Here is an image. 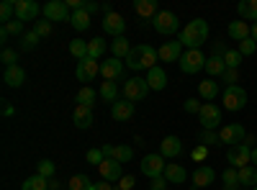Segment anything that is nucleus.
Returning a JSON list of instances; mask_svg holds the SVG:
<instances>
[{
  "mask_svg": "<svg viewBox=\"0 0 257 190\" xmlns=\"http://www.w3.org/2000/svg\"><path fill=\"white\" fill-rule=\"evenodd\" d=\"M206 41H208V21H203V18H193L180 31V44L188 49H201Z\"/></svg>",
  "mask_w": 257,
  "mask_h": 190,
  "instance_id": "1",
  "label": "nucleus"
},
{
  "mask_svg": "<svg viewBox=\"0 0 257 190\" xmlns=\"http://www.w3.org/2000/svg\"><path fill=\"white\" fill-rule=\"evenodd\" d=\"M157 49H152L149 44H139V47H132V52H128L126 57V67H132V70H152L157 67Z\"/></svg>",
  "mask_w": 257,
  "mask_h": 190,
  "instance_id": "2",
  "label": "nucleus"
},
{
  "mask_svg": "<svg viewBox=\"0 0 257 190\" xmlns=\"http://www.w3.org/2000/svg\"><path fill=\"white\" fill-rule=\"evenodd\" d=\"M206 59L208 57H203V52L201 49H188V52H183V57H180V70L185 72V75H196V72H201V70H206Z\"/></svg>",
  "mask_w": 257,
  "mask_h": 190,
  "instance_id": "3",
  "label": "nucleus"
},
{
  "mask_svg": "<svg viewBox=\"0 0 257 190\" xmlns=\"http://www.w3.org/2000/svg\"><path fill=\"white\" fill-rule=\"evenodd\" d=\"M149 93V82L147 77H132L123 82V100H132V103H139L144 100Z\"/></svg>",
  "mask_w": 257,
  "mask_h": 190,
  "instance_id": "4",
  "label": "nucleus"
},
{
  "mask_svg": "<svg viewBox=\"0 0 257 190\" xmlns=\"http://www.w3.org/2000/svg\"><path fill=\"white\" fill-rule=\"evenodd\" d=\"M198 118H201L203 131H216L219 126H221V108H219L216 103H203Z\"/></svg>",
  "mask_w": 257,
  "mask_h": 190,
  "instance_id": "5",
  "label": "nucleus"
},
{
  "mask_svg": "<svg viewBox=\"0 0 257 190\" xmlns=\"http://www.w3.org/2000/svg\"><path fill=\"white\" fill-rule=\"evenodd\" d=\"M152 26H155L157 34L170 36V34H175V31L180 29V21H178V16H175L173 11H160V13L152 18Z\"/></svg>",
  "mask_w": 257,
  "mask_h": 190,
  "instance_id": "6",
  "label": "nucleus"
},
{
  "mask_svg": "<svg viewBox=\"0 0 257 190\" xmlns=\"http://www.w3.org/2000/svg\"><path fill=\"white\" fill-rule=\"evenodd\" d=\"M226 162L234 167V170H242V167L252 164V149H249L247 144L229 146V149H226Z\"/></svg>",
  "mask_w": 257,
  "mask_h": 190,
  "instance_id": "7",
  "label": "nucleus"
},
{
  "mask_svg": "<svg viewBox=\"0 0 257 190\" xmlns=\"http://www.w3.org/2000/svg\"><path fill=\"white\" fill-rule=\"evenodd\" d=\"M247 105V93L242 85H229L224 88V108L226 111H242Z\"/></svg>",
  "mask_w": 257,
  "mask_h": 190,
  "instance_id": "8",
  "label": "nucleus"
},
{
  "mask_svg": "<svg viewBox=\"0 0 257 190\" xmlns=\"http://www.w3.org/2000/svg\"><path fill=\"white\" fill-rule=\"evenodd\" d=\"M247 139V131L242 123H226L224 129L219 131V141L221 144H229V146H237V144H244Z\"/></svg>",
  "mask_w": 257,
  "mask_h": 190,
  "instance_id": "9",
  "label": "nucleus"
},
{
  "mask_svg": "<svg viewBox=\"0 0 257 190\" xmlns=\"http://www.w3.org/2000/svg\"><path fill=\"white\" fill-rule=\"evenodd\" d=\"M165 167H167V162H165V157L157 152V154H147L144 159H142V172L152 180V177H160V175H165Z\"/></svg>",
  "mask_w": 257,
  "mask_h": 190,
  "instance_id": "10",
  "label": "nucleus"
},
{
  "mask_svg": "<svg viewBox=\"0 0 257 190\" xmlns=\"http://www.w3.org/2000/svg\"><path fill=\"white\" fill-rule=\"evenodd\" d=\"M16 3V18L24 24V21H36L39 13H44V8H39L36 0H13Z\"/></svg>",
  "mask_w": 257,
  "mask_h": 190,
  "instance_id": "11",
  "label": "nucleus"
},
{
  "mask_svg": "<svg viewBox=\"0 0 257 190\" xmlns=\"http://www.w3.org/2000/svg\"><path fill=\"white\" fill-rule=\"evenodd\" d=\"M98 172H100V177H103V180H108V182H118V180L123 177V164H121V162H116V159H111V157H105V159L98 164Z\"/></svg>",
  "mask_w": 257,
  "mask_h": 190,
  "instance_id": "12",
  "label": "nucleus"
},
{
  "mask_svg": "<svg viewBox=\"0 0 257 190\" xmlns=\"http://www.w3.org/2000/svg\"><path fill=\"white\" fill-rule=\"evenodd\" d=\"M77 80L80 82H90V80H95L98 75H100V59H93V57H88V59H82V62H77Z\"/></svg>",
  "mask_w": 257,
  "mask_h": 190,
  "instance_id": "13",
  "label": "nucleus"
},
{
  "mask_svg": "<svg viewBox=\"0 0 257 190\" xmlns=\"http://www.w3.org/2000/svg\"><path fill=\"white\" fill-rule=\"evenodd\" d=\"M44 16H47V21H70L72 18V13H70V8L64 6V0H49V3L44 6Z\"/></svg>",
  "mask_w": 257,
  "mask_h": 190,
  "instance_id": "14",
  "label": "nucleus"
},
{
  "mask_svg": "<svg viewBox=\"0 0 257 190\" xmlns=\"http://www.w3.org/2000/svg\"><path fill=\"white\" fill-rule=\"evenodd\" d=\"M121 75H123V62H121V59L111 57V59L100 62V77H103V80H111V82H116Z\"/></svg>",
  "mask_w": 257,
  "mask_h": 190,
  "instance_id": "15",
  "label": "nucleus"
},
{
  "mask_svg": "<svg viewBox=\"0 0 257 190\" xmlns=\"http://www.w3.org/2000/svg\"><path fill=\"white\" fill-rule=\"evenodd\" d=\"M103 31L111 34L113 39H118V36H123V31H126V21H123L118 13L105 16V18H103Z\"/></svg>",
  "mask_w": 257,
  "mask_h": 190,
  "instance_id": "16",
  "label": "nucleus"
},
{
  "mask_svg": "<svg viewBox=\"0 0 257 190\" xmlns=\"http://www.w3.org/2000/svg\"><path fill=\"white\" fill-rule=\"evenodd\" d=\"M180 152H183V141H180V136H165V139H162V144H160V154H162L165 159H175Z\"/></svg>",
  "mask_w": 257,
  "mask_h": 190,
  "instance_id": "17",
  "label": "nucleus"
},
{
  "mask_svg": "<svg viewBox=\"0 0 257 190\" xmlns=\"http://www.w3.org/2000/svg\"><path fill=\"white\" fill-rule=\"evenodd\" d=\"M157 57H160V62H180V57H183V44H180V41H167V44L160 47Z\"/></svg>",
  "mask_w": 257,
  "mask_h": 190,
  "instance_id": "18",
  "label": "nucleus"
},
{
  "mask_svg": "<svg viewBox=\"0 0 257 190\" xmlns=\"http://www.w3.org/2000/svg\"><path fill=\"white\" fill-rule=\"evenodd\" d=\"M213 180H216V172H213V167H208V164L198 167V170L193 172V187H208V185H213Z\"/></svg>",
  "mask_w": 257,
  "mask_h": 190,
  "instance_id": "19",
  "label": "nucleus"
},
{
  "mask_svg": "<svg viewBox=\"0 0 257 190\" xmlns=\"http://www.w3.org/2000/svg\"><path fill=\"white\" fill-rule=\"evenodd\" d=\"M147 82H149V90H165L167 88V72L157 65L147 72Z\"/></svg>",
  "mask_w": 257,
  "mask_h": 190,
  "instance_id": "20",
  "label": "nucleus"
},
{
  "mask_svg": "<svg viewBox=\"0 0 257 190\" xmlns=\"http://www.w3.org/2000/svg\"><path fill=\"white\" fill-rule=\"evenodd\" d=\"M185 177H188V172H185V167H183V164L170 162V164L165 167V180H167L170 185H183Z\"/></svg>",
  "mask_w": 257,
  "mask_h": 190,
  "instance_id": "21",
  "label": "nucleus"
},
{
  "mask_svg": "<svg viewBox=\"0 0 257 190\" xmlns=\"http://www.w3.org/2000/svg\"><path fill=\"white\" fill-rule=\"evenodd\" d=\"M111 116H113L116 121H128V118L134 116V103L121 98L118 103H113V105H111Z\"/></svg>",
  "mask_w": 257,
  "mask_h": 190,
  "instance_id": "22",
  "label": "nucleus"
},
{
  "mask_svg": "<svg viewBox=\"0 0 257 190\" xmlns=\"http://www.w3.org/2000/svg\"><path fill=\"white\" fill-rule=\"evenodd\" d=\"M3 80H6V85L8 88H21L26 82V72H24V67H6V72H3Z\"/></svg>",
  "mask_w": 257,
  "mask_h": 190,
  "instance_id": "23",
  "label": "nucleus"
},
{
  "mask_svg": "<svg viewBox=\"0 0 257 190\" xmlns=\"http://www.w3.org/2000/svg\"><path fill=\"white\" fill-rule=\"evenodd\" d=\"M72 121L77 129H90L93 126V108H85V105H77L75 113H72Z\"/></svg>",
  "mask_w": 257,
  "mask_h": 190,
  "instance_id": "24",
  "label": "nucleus"
},
{
  "mask_svg": "<svg viewBox=\"0 0 257 190\" xmlns=\"http://www.w3.org/2000/svg\"><path fill=\"white\" fill-rule=\"evenodd\" d=\"M198 93H201V98H203L206 103H211L213 98L219 95V82L213 80V77H206V80H201V82H198Z\"/></svg>",
  "mask_w": 257,
  "mask_h": 190,
  "instance_id": "25",
  "label": "nucleus"
},
{
  "mask_svg": "<svg viewBox=\"0 0 257 190\" xmlns=\"http://www.w3.org/2000/svg\"><path fill=\"white\" fill-rule=\"evenodd\" d=\"M229 36L234 41H244V39L252 36V26L244 24V21H231V24H229Z\"/></svg>",
  "mask_w": 257,
  "mask_h": 190,
  "instance_id": "26",
  "label": "nucleus"
},
{
  "mask_svg": "<svg viewBox=\"0 0 257 190\" xmlns=\"http://www.w3.org/2000/svg\"><path fill=\"white\" fill-rule=\"evenodd\" d=\"M134 11H137L139 18H149V21H152V18L160 13V8H157L155 0H137V3H134Z\"/></svg>",
  "mask_w": 257,
  "mask_h": 190,
  "instance_id": "27",
  "label": "nucleus"
},
{
  "mask_svg": "<svg viewBox=\"0 0 257 190\" xmlns=\"http://www.w3.org/2000/svg\"><path fill=\"white\" fill-rule=\"evenodd\" d=\"M206 72H208V77H221L224 72H226V62H224V57H208L206 59Z\"/></svg>",
  "mask_w": 257,
  "mask_h": 190,
  "instance_id": "28",
  "label": "nucleus"
},
{
  "mask_svg": "<svg viewBox=\"0 0 257 190\" xmlns=\"http://www.w3.org/2000/svg\"><path fill=\"white\" fill-rule=\"evenodd\" d=\"M98 95L105 100V103H118V82H111V80H105L103 85H100V90H98Z\"/></svg>",
  "mask_w": 257,
  "mask_h": 190,
  "instance_id": "29",
  "label": "nucleus"
},
{
  "mask_svg": "<svg viewBox=\"0 0 257 190\" xmlns=\"http://www.w3.org/2000/svg\"><path fill=\"white\" fill-rule=\"evenodd\" d=\"M221 182H224V190H239V170H234V167H226L221 172Z\"/></svg>",
  "mask_w": 257,
  "mask_h": 190,
  "instance_id": "30",
  "label": "nucleus"
},
{
  "mask_svg": "<svg viewBox=\"0 0 257 190\" xmlns=\"http://www.w3.org/2000/svg\"><path fill=\"white\" fill-rule=\"evenodd\" d=\"M237 13L244 21H254L257 24V0H242V3L237 6Z\"/></svg>",
  "mask_w": 257,
  "mask_h": 190,
  "instance_id": "31",
  "label": "nucleus"
},
{
  "mask_svg": "<svg viewBox=\"0 0 257 190\" xmlns=\"http://www.w3.org/2000/svg\"><path fill=\"white\" fill-rule=\"evenodd\" d=\"M70 24H72V29H77V31H88L90 29V13L88 11H75L72 13V18H70Z\"/></svg>",
  "mask_w": 257,
  "mask_h": 190,
  "instance_id": "32",
  "label": "nucleus"
},
{
  "mask_svg": "<svg viewBox=\"0 0 257 190\" xmlns=\"http://www.w3.org/2000/svg\"><path fill=\"white\" fill-rule=\"evenodd\" d=\"M111 52H113V57H116V59H126V57H128V52H132V47H128V39H126V36L113 39V41H111Z\"/></svg>",
  "mask_w": 257,
  "mask_h": 190,
  "instance_id": "33",
  "label": "nucleus"
},
{
  "mask_svg": "<svg viewBox=\"0 0 257 190\" xmlns=\"http://www.w3.org/2000/svg\"><path fill=\"white\" fill-rule=\"evenodd\" d=\"M95 100H98V93L93 90V88H80L77 90V105H85V108H93L95 105Z\"/></svg>",
  "mask_w": 257,
  "mask_h": 190,
  "instance_id": "34",
  "label": "nucleus"
},
{
  "mask_svg": "<svg viewBox=\"0 0 257 190\" xmlns=\"http://www.w3.org/2000/svg\"><path fill=\"white\" fill-rule=\"evenodd\" d=\"M111 159H116V162L126 164V162H132V159H134V149H132V146H126V144H118V146H113Z\"/></svg>",
  "mask_w": 257,
  "mask_h": 190,
  "instance_id": "35",
  "label": "nucleus"
},
{
  "mask_svg": "<svg viewBox=\"0 0 257 190\" xmlns=\"http://www.w3.org/2000/svg\"><path fill=\"white\" fill-rule=\"evenodd\" d=\"M21 190H49V180H47V177H41V175H31V177L24 180Z\"/></svg>",
  "mask_w": 257,
  "mask_h": 190,
  "instance_id": "36",
  "label": "nucleus"
},
{
  "mask_svg": "<svg viewBox=\"0 0 257 190\" xmlns=\"http://www.w3.org/2000/svg\"><path fill=\"white\" fill-rule=\"evenodd\" d=\"M239 185L242 187L244 185H249V187L257 185V167L254 164H247V167H242V170H239Z\"/></svg>",
  "mask_w": 257,
  "mask_h": 190,
  "instance_id": "37",
  "label": "nucleus"
},
{
  "mask_svg": "<svg viewBox=\"0 0 257 190\" xmlns=\"http://www.w3.org/2000/svg\"><path fill=\"white\" fill-rule=\"evenodd\" d=\"M70 54H72V57H77V62L88 59V41H82V39L70 41Z\"/></svg>",
  "mask_w": 257,
  "mask_h": 190,
  "instance_id": "38",
  "label": "nucleus"
},
{
  "mask_svg": "<svg viewBox=\"0 0 257 190\" xmlns=\"http://www.w3.org/2000/svg\"><path fill=\"white\" fill-rule=\"evenodd\" d=\"M105 49H108V44H105L103 39H90L88 41V57H93V59H100L105 54Z\"/></svg>",
  "mask_w": 257,
  "mask_h": 190,
  "instance_id": "39",
  "label": "nucleus"
},
{
  "mask_svg": "<svg viewBox=\"0 0 257 190\" xmlns=\"http://www.w3.org/2000/svg\"><path fill=\"white\" fill-rule=\"evenodd\" d=\"M67 185H70V190H93V187H95L88 175H72Z\"/></svg>",
  "mask_w": 257,
  "mask_h": 190,
  "instance_id": "40",
  "label": "nucleus"
},
{
  "mask_svg": "<svg viewBox=\"0 0 257 190\" xmlns=\"http://www.w3.org/2000/svg\"><path fill=\"white\" fill-rule=\"evenodd\" d=\"M13 18H16V3L13 0H3V3H0V21H3V26L11 24Z\"/></svg>",
  "mask_w": 257,
  "mask_h": 190,
  "instance_id": "41",
  "label": "nucleus"
},
{
  "mask_svg": "<svg viewBox=\"0 0 257 190\" xmlns=\"http://www.w3.org/2000/svg\"><path fill=\"white\" fill-rule=\"evenodd\" d=\"M36 175H41V177H54L57 175V164L52 162V159H41L39 164H36Z\"/></svg>",
  "mask_w": 257,
  "mask_h": 190,
  "instance_id": "42",
  "label": "nucleus"
},
{
  "mask_svg": "<svg viewBox=\"0 0 257 190\" xmlns=\"http://www.w3.org/2000/svg\"><path fill=\"white\" fill-rule=\"evenodd\" d=\"M39 41H41V39H39L36 31H26L24 36H21V49H24V52H31V49L39 44Z\"/></svg>",
  "mask_w": 257,
  "mask_h": 190,
  "instance_id": "43",
  "label": "nucleus"
},
{
  "mask_svg": "<svg viewBox=\"0 0 257 190\" xmlns=\"http://www.w3.org/2000/svg\"><path fill=\"white\" fill-rule=\"evenodd\" d=\"M224 62H226V67H229V70H239V65H242V54H239L237 49H229V52L224 54Z\"/></svg>",
  "mask_w": 257,
  "mask_h": 190,
  "instance_id": "44",
  "label": "nucleus"
},
{
  "mask_svg": "<svg viewBox=\"0 0 257 190\" xmlns=\"http://www.w3.org/2000/svg\"><path fill=\"white\" fill-rule=\"evenodd\" d=\"M0 62H3V65L6 67H16V62H18V52L16 49H3V52H0Z\"/></svg>",
  "mask_w": 257,
  "mask_h": 190,
  "instance_id": "45",
  "label": "nucleus"
},
{
  "mask_svg": "<svg viewBox=\"0 0 257 190\" xmlns=\"http://www.w3.org/2000/svg\"><path fill=\"white\" fill-rule=\"evenodd\" d=\"M242 57H249V54H254L257 52V41L249 36V39H244V41H239V49H237Z\"/></svg>",
  "mask_w": 257,
  "mask_h": 190,
  "instance_id": "46",
  "label": "nucleus"
},
{
  "mask_svg": "<svg viewBox=\"0 0 257 190\" xmlns=\"http://www.w3.org/2000/svg\"><path fill=\"white\" fill-rule=\"evenodd\" d=\"M198 141H201L203 146H213V144H221V141H219V134H216V131H201V134H198Z\"/></svg>",
  "mask_w": 257,
  "mask_h": 190,
  "instance_id": "47",
  "label": "nucleus"
},
{
  "mask_svg": "<svg viewBox=\"0 0 257 190\" xmlns=\"http://www.w3.org/2000/svg\"><path fill=\"white\" fill-rule=\"evenodd\" d=\"M34 31L39 34V39H47V36H52V21H36Z\"/></svg>",
  "mask_w": 257,
  "mask_h": 190,
  "instance_id": "48",
  "label": "nucleus"
},
{
  "mask_svg": "<svg viewBox=\"0 0 257 190\" xmlns=\"http://www.w3.org/2000/svg\"><path fill=\"white\" fill-rule=\"evenodd\" d=\"M6 31H8L11 36H24V34H26V31H24V24H21L18 18H13L11 24H6Z\"/></svg>",
  "mask_w": 257,
  "mask_h": 190,
  "instance_id": "49",
  "label": "nucleus"
},
{
  "mask_svg": "<svg viewBox=\"0 0 257 190\" xmlns=\"http://www.w3.org/2000/svg\"><path fill=\"white\" fill-rule=\"evenodd\" d=\"M85 159H88L90 164H100L103 159H105V154H103V149H98V146H95V149H88V154H85Z\"/></svg>",
  "mask_w": 257,
  "mask_h": 190,
  "instance_id": "50",
  "label": "nucleus"
},
{
  "mask_svg": "<svg viewBox=\"0 0 257 190\" xmlns=\"http://www.w3.org/2000/svg\"><path fill=\"white\" fill-rule=\"evenodd\" d=\"M221 82H226V88L229 85H237V82H239V70H229L226 67V72L221 75Z\"/></svg>",
  "mask_w": 257,
  "mask_h": 190,
  "instance_id": "51",
  "label": "nucleus"
},
{
  "mask_svg": "<svg viewBox=\"0 0 257 190\" xmlns=\"http://www.w3.org/2000/svg\"><path fill=\"white\" fill-rule=\"evenodd\" d=\"M167 180H165V175H160V177H152V182H149V190H167Z\"/></svg>",
  "mask_w": 257,
  "mask_h": 190,
  "instance_id": "52",
  "label": "nucleus"
},
{
  "mask_svg": "<svg viewBox=\"0 0 257 190\" xmlns=\"http://www.w3.org/2000/svg\"><path fill=\"white\" fill-rule=\"evenodd\" d=\"M208 157V146H203V144H198L196 146V149H193V159H196V162H203Z\"/></svg>",
  "mask_w": 257,
  "mask_h": 190,
  "instance_id": "53",
  "label": "nucleus"
},
{
  "mask_svg": "<svg viewBox=\"0 0 257 190\" xmlns=\"http://www.w3.org/2000/svg\"><path fill=\"white\" fill-rule=\"evenodd\" d=\"M134 182H137V180H134V175H123V177L118 180V190H132V187H134Z\"/></svg>",
  "mask_w": 257,
  "mask_h": 190,
  "instance_id": "54",
  "label": "nucleus"
},
{
  "mask_svg": "<svg viewBox=\"0 0 257 190\" xmlns=\"http://www.w3.org/2000/svg\"><path fill=\"white\" fill-rule=\"evenodd\" d=\"M185 111H188V113H201V103H198L196 98H188V100H185Z\"/></svg>",
  "mask_w": 257,
  "mask_h": 190,
  "instance_id": "55",
  "label": "nucleus"
},
{
  "mask_svg": "<svg viewBox=\"0 0 257 190\" xmlns=\"http://www.w3.org/2000/svg\"><path fill=\"white\" fill-rule=\"evenodd\" d=\"M229 49H226V44H219V41H216V44H213V57H224Z\"/></svg>",
  "mask_w": 257,
  "mask_h": 190,
  "instance_id": "56",
  "label": "nucleus"
},
{
  "mask_svg": "<svg viewBox=\"0 0 257 190\" xmlns=\"http://www.w3.org/2000/svg\"><path fill=\"white\" fill-rule=\"evenodd\" d=\"M93 190H113V185H111L108 180H100V182H98V185H95Z\"/></svg>",
  "mask_w": 257,
  "mask_h": 190,
  "instance_id": "57",
  "label": "nucleus"
},
{
  "mask_svg": "<svg viewBox=\"0 0 257 190\" xmlns=\"http://www.w3.org/2000/svg\"><path fill=\"white\" fill-rule=\"evenodd\" d=\"M3 116H13V105L8 100H3Z\"/></svg>",
  "mask_w": 257,
  "mask_h": 190,
  "instance_id": "58",
  "label": "nucleus"
},
{
  "mask_svg": "<svg viewBox=\"0 0 257 190\" xmlns=\"http://www.w3.org/2000/svg\"><path fill=\"white\" fill-rule=\"evenodd\" d=\"M85 11H88V13H95V11H98V3H85Z\"/></svg>",
  "mask_w": 257,
  "mask_h": 190,
  "instance_id": "59",
  "label": "nucleus"
},
{
  "mask_svg": "<svg viewBox=\"0 0 257 190\" xmlns=\"http://www.w3.org/2000/svg\"><path fill=\"white\" fill-rule=\"evenodd\" d=\"M8 36H11V34H8V31H6V26H3V29H0V41L6 44V41H8Z\"/></svg>",
  "mask_w": 257,
  "mask_h": 190,
  "instance_id": "60",
  "label": "nucleus"
},
{
  "mask_svg": "<svg viewBox=\"0 0 257 190\" xmlns=\"http://www.w3.org/2000/svg\"><path fill=\"white\" fill-rule=\"evenodd\" d=\"M252 164L257 167V146H252Z\"/></svg>",
  "mask_w": 257,
  "mask_h": 190,
  "instance_id": "61",
  "label": "nucleus"
},
{
  "mask_svg": "<svg viewBox=\"0 0 257 190\" xmlns=\"http://www.w3.org/2000/svg\"><path fill=\"white\" fill-rule=\"evenodd\" d=\"M252 39L257 41V24H252Z\"/></svg>",
  "mask_w": 257,
  "mask_h": 190,
  "instance_id": "62",
  "label": "nucleus"
},
{
  "mask_svg": "<svg viewBox=\"0 0 257 190\" xmlns=\"http://www.w3.org/2000/svg\"><path fill=\"white\" fill-rule=\"evenodd\" d=\"M252 190H257V185H254V187H252Z\"/></svg>",
  "mask_w": 257,
  "mask_h": 190,
  "instance_id": "63",
  "label": "nucleus"
}]
</instances>
